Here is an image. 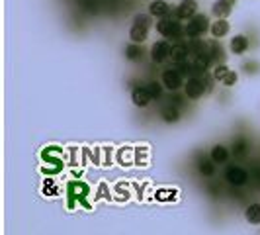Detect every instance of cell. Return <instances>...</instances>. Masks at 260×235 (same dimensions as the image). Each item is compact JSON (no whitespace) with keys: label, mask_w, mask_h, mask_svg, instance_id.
Instances as JSON below:
<instances>
[{"label":"cell","mask_w":260,"mask_h":235,"mask_svg":"<svg viewBox=\"0 0 260 235\" xmlns=\"http://www.w3.org/2000/svg\"><path fill=\"white\" fill-rule=\"evenodd\" d=\"M156 34L162 36L164 39H170V41H182L186 38V32H184V24L182 20H178L176 16H164V18H158L155 24Z\"/></svg>","instance_id":"cell-1"},{"label":"cell","mask_w":260,"mask_h":235,"mask_svg":"<svg viewBox=\"0 0 260 235\" xmlns=\"http://www.w3.org/2000/svg\"><path fill=\"white\" fill-rule=\"evenodd\" d=\"M153 26V16L151 14H137L133 18V24L129 28V41L133 43H145L149 38Z\"/></svg>","instance_id":"cell-2"},{"label":"cell","mask_w":260,"mask_h":235,"mask_svg":"<svg viewBox=\"0 0 260 235\" xmlns=\"http://www.w3.org/2000/svg\"><path fill=\"white\" fill-rule=\"evenodd\" d=\"M211 24H209L208 16L206 14H196L188 20V24L184 26V32H186V39H200L204 38L209 32Z\"/></svg>","instance_id":"cell-3"},{"label":"cell","mask_w":260,"mask_h":235,"mask_svg":"<svg viewBox=\"0 0 260 235\" xmlns=\"http://www.w3.org/2000/svg\"><path fill=\"white\" fill-rule=\"evenodd\" d=\"M184 94L186 98L190 100H200L204 98V94H208V82L204 78V73L202 75H192L186 84H184Z\"/></svg>","instance_id":"cell-4"},{"label":"cell","mask_w":260,"mask_h":235,"mask_svg":"<svg viewBox=\"0 0 260 235\" xmlns=\"http://www.w3.org/2000/svg\"><path fill=\"white\" fill-rule=\"evenodd\" d=\"M160 80H162L164 88H166V90H170V92H176V90H180V88L186 84V82H184V75H182V69H180V67H170V69L162 71Z\"/></svg>","instance_id":"cell-5"},{"label":"cell","mask_w":260,"mask_h":235,"mask_svg":"<svg viewBox=\"0 0 260 235\" xmlns=\"http://www.w3.org/2000/svg\"><path fill=\"white\" fill-rule=\"evenodd\" d=\"M170 51H172V41L170 39H158V41H155L151 45L149 55H151L153 63L160 65V63H164V61L170 59Z\"/></svg>","instance_id":"cell-6"},{"label":"cell","mask_w":260,"mask_h":235,"mask_svg":"<svg viewBox=\"0 0 260 235\" xmlns=\"http://www.w3.org/2000/svg\"><path fill=\"white\" fill-rule=\"evenodd\" d=\"M225 180H227L231 186L241 188V186H245V184L249 182V173H247L243 167H239V165H231V167H227V171H225Z\"/></svg>","instance_id":"cell-7"},{"label":"cell","mask_w":260,"mask_h":235,"mask_svg":"<svg viewBox=\"0 0 260 235\" xmlns=\"http://www.w3.org/2000/svg\"><path fill=\"white\" fill-rule=\"evenodd\" d=\"M170 61L176 67H182V65L190 63V45L186 41H174L172 51H170Z\"/></svg>","instance_id":"cell-8"},{"label":"cell","mask_w":260,"mask_h":235,"mask_svg":"<svg viewBox=\"0 0 260 235\" xmlns=\"http://www.w3.org/2000/svg\"><path fill=\"white\" fill-rule=\"evenodd\" d=\"M196 14H198V2L196 0H180V4L174 6V16L182 22H188Z\"/></svg>","instance_id":"cell-9"},{"label":"cell","mask_w":260,"mask_h":235,"mask_svg":"<svg viewBox=\"0 0 260 235\" xmlns=\"http://www.w3.org/2000/svg\"><path fill=\"white\" fill-rule=\"evenodd\" d=\"M131 102H133L137 108H147V106L153 102V96H151V92H149L147 86L139 84V86H135V88L131 90Z\"/></svg>","instance_id":"cell-10"},{"label":"cell","mask_w":260,"mask_h":235,"mask_svg":"<svg viewBox=\"0 0 260 235\" xmlns=\"http://www.w3.org/2000/svg\"><path fill=\"white\" fill-rule=\"evenodd\" d=\"M235 4H237V0H215L211 4V14L215 18H229L233 14Z\"/></svg>","instance_id":"cell-11"},{"label":"cell","mask_w":260,"mask_h":235,"mask_svg":"<svg viewBox=\"0 0 260 235\" xmlns=\"http://www.w3.org/2000/svg\"><path fill=\"white\" fill-rule=\"evenodd\" d=\"M229 32H231V24L227 22V18H215V22L209 28V34L215 39H221V38L229 36Z\"/></svg>","instance_id":"cell-12"},{"label":"cell","mask_w":260,"mask_h":235,"mask_svg":"<svg viewBox=\"0 0 260 235\" xmlns=\"http://www.w3.org/2000/svg\"><path fill=\"white\" fill-rule=\"evenodd\" d=\"M172 8H174V6H170L166 0H153V2L149 4V14L158 20V18L170 16V14H172Z\"/></svg>","instance_id":"cell-13"},{"label":"cell","mask_w":260,"mask_h":235,"mask_svg":"<svg viewBox=\"0 0 260 235\" xmlns=\"http://www.w3.org/2000/svg\"><path fill=\"white\" fill-rule=\"evenodd\" d=\"M229 47H231V51H233L235 55H245V53L249 51V47H251V41H249V38H247V36L237 34V36H233V39H231Z\"/></svg>","instance_id":"cell-14"},{"label":"cell","mask_w":260,"mask_h":235,"mask_svg":"<svg viewBox=\"0 0 260 235\" xmlns=\"http://www.w3.org/2000/svg\"><path fill=\"white\" fill-rule=\"evenodd\" d=\"M125 59L127 61H131V63H141L143 57H145V49H143V43H129V45H125Z\"/></svg>","instance_id":"cell-15"},{"label":"cell","mask_w":260,"mask_h":235,"mask_svg":"<svg viewBox=\"0 0 260 235\" xmlns=\"http://www.w3.org/2000/svg\"><path fill=\"white\" fill-rule=\"evenodd\" d=\"M229 155H231V151L225 145H221V143L213 145L211 147V153H209V157L215 161V165H225L229 161Z\"/></svg>","instance_id":"cell-16"},{"label":"cell","mask_w":260,"mask_h":235,"mask_svg":"<svg viewBox=\"0 0 260 235\" xmlns=\"http://www.w3.org/2000/svg\"><path fill=\"white\" fill-rule=\"evenodd\" d=\"M86 194H88V186L84 182H80V180L69 182V196H71V200H82Z\"/></svg>","instance_id":"cell-17"},{"label":"cell","mask_w":260,"mask_h":235,"mask_svg":"<svg viewBox=\"0 0 260 235\" xmlns=\"http://www.w3.org/2000/svg\"><path fill=\"white\" fill-rule=\"evenodd\" d=\"M160 118H162L164 123H176V121L180 119V108L174 106V104L170 102V104H166V106L160 110Z\"/></svg>","instance_id":"cell-18"},{"label":"cell","mask_w":260,"mask_h":235,"mask_svg":"<svg viewBox=\"0 0 260 235\" xmlns=\"http://www.w3.org/2000/svg\"><path fill=\"white\" fill-rule=\"evenodd\" d=\"M209 53H211L213 63H225V59H227V55H225V47H223L221 41L215 39V38L209 41Z\"/></svg>","instance_id":"cell-19"},{"label":"cell","mask_w":260,"mask_h":235,"mask_svg":"<svg viewBox=\"0 0 260 235\" xmlns=\"http://www.w3.org/2000/svg\"><path fill=\"white\" fill-rule=\"evenodd\" d=\"M61 147H45L43 149V153H41V159L43 161H47V163H51V165H63V161H61Z\"/></svg>","instance_id":"cell-20"},{"label":"cell","mask_w":260,"mask_h":235,"mask_svg":"<svg viewBox=\"0 0 260 235\" xmlns=\"http://www.w3.org/2000/svg\"><path fill=\"white\" fill-rule=\"evenodd\" d=\"M198 173L202 176H213L215 175V161L211 157H202L198 161Z\"/></svg>","instance_id":"cell-21"},{"label":"cell","mask_w":260,"mask_h":235,"mask_svg":"<svg viewBox=\"0 0 260 235\" xmlns=\"http://www.w3.org/2000/svg\"><path fill=\"white\" fill-rule=\"evenodd\" d=\"M245 220L251 224V226H260V204H251L247 210H245Z\"/></svg>","instance_id":"cell-22"},{"label":"cell","mask_w":260,"mask_h":235,"mask_svg":"<svg viewBox=\"0 0 260 235\" xmlns=\"http://www.w3.org/2000/svg\"><path fill=\"white\" fill-rule=\"evenodd\" d=\"M247 151H249V141H247L245 137H237V139L233 141V145H231V153H233L235 157H245Z\"/></svg>","instance_id":"cell-23"},{"label":"cell","mask_w":260,"mask_h":235,"mask_svg":"<svg viewBox=\"0 0 260 235\" xmlns=\"http://www.w3.org/2000/svg\"><path fill=\"white\" fill-rule=\"evenodd\" d=\"M176 196H178V190H174V188L156 190V200L158 202H172V200H176Z\"/></svg>","instance_id":"cell-24"},{"label":"cell","mask_w":260,"mask_h":235,"mask_svg":"<svg viewBox=\"0 0 260 235\" xmlns=\"http://www.w3.org/2000/svg\"><path fill=\"white\" fill-rule=\"evenodd\" d=\"M229 71H231V69H229L225 63H215V65H213V71H211V75H213V78H215L217 82H221V78H223V77H225Z\"/></svg>","instance_id":"cell-25"},{"label":"cell","mask_w":260,"mask_h":235,"mask_svg":"<svg viewBox=\"0 0 260 235\" xmlns=\"http://www.w3.org/2000/svg\"><path fill=\"white\" fill-rule=\"evenodd\" d=\"M147 88H149L153 100H156V98L162 96V88H164V84H162V80H160V82H158V80H151V82L147 84Z\"/></svg>","instance_id":"cell-26"},{"label":"cell","mask_w":260,"mask_h":235,"mask_svg":"<svg viewBox=\"0 0 260 235\" xmlns=\"http://www.w3.org/2000/svg\"><path fill=\"white\" fill-rule=\"evenodd\" d=\"M41 190H43V194H45V196H57L59 186L55 184V180H51V178H45V180H43Z\"/></svg>","instance_id":"cell-27"},{"label":"cell","mask_w":260,"mask_h":235,"mask_svg":"<svg viewBox=\"0 0 260 235\" xmlns=\"http://www.w3.org/2000/svg\"><path fill=\"white\" fill-rule=\"evenodd\" d=\"M243 71L247 75H259L260 73V63L257 59H251V61H245L243 63Z\"/></svg>","instance_id":"cell-28"},{"label":"cell","mask_w":260,"mask_h":235,"mask_svg":"<svg viewBox=\"0 0 260 235\" xmlns=\"http://www.w3.org/2000/svg\"><path fill=\"white\" fill-rule=\"evenodd\" d=\"M237 80H239V75H237L235 71H229V73L221 78V84H223V86H235Z\"/></svg>","instance_id":"cell-29"}]
</instances>
